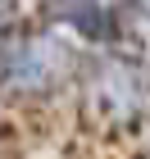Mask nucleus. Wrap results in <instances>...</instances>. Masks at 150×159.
<instances>
[{
    "instance_id": "obj_1",
    "label": "nucleus",
    "mask_w": 150,
    "mask_h": 159,
    "mask_svg": "<svg viewBox=\"0 0 150 159\" xmlns=\"http://www.w3.org/2000/svg\"><path fill=\"white\" fill-rule=\"evenodd\" d=\"M73 55L55 37H14L0 50V82L18 96H41L68 77Z\"/></svg>"
},
{
    "instance_id": "obj_2",
    "label": "nucleus",
    "mask_w": 150,
    "mask_h": 159,
    "mask_svg": "<svg viewBox=\"0 0 150 159\" xmlns=\"http://www.w3.org/2000/svg\"><path fill=\"white\" fill-rule=\"evenodd\" d=\"M91 100H96L100 114H109V118H118V123L137 118L141 100H146L141 73L132 68V64H123V59H109V64L96 73V82H91Z\"/></svg>"
},
{
    "instance_id": "obj_3",
    "label": "nucleus",
    "mask_w": 150,
    "mask_h": 159,
    "mask_svg": "<svg viewBox=\"0 0 150 159\" xmlns=\"http://www.w3.org/2000/svg\"><path fill=\"white\" fill-rule=\"evenodd\" d=\"M55 18H68V23H82V32L87 37H114V9H105V5H59V9H50Z\"/></svg>"
}]
</instances>
